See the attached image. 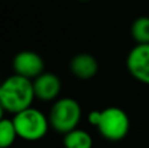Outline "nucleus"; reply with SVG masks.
I'll use <instances>...</instances> for the list:
<instances>
[{
    "label": "nucleus",
    "instance_id": "1",
    "mask_svg": "<svg viewBox=\"0 0 149 148\" xmlns=\"http://www.w3.org/2000/svg\"><path fill=\"white\" fill-rule=\"evenodd\" d=\"M36 97L31 79L21 75H12L0 85V108L12 114L22 112L31 106Z\"/></svg>",
    "mask_w": 149,
    "mask_h": 148
},
{
    "label": "nucleus",
    "instance_id": "2",
    "mask_svg": "<svg viewBox=\"0 0 149 148\" xmlns=\"http://www.w3.org/2000/svg\"><path fill=\"white\" fill-rule=\"evenodd\" d=\"M88 118L89 122L98 128L101 135L111 142H119L124 139L131 126L127 113L116 106L92 112Z\"/></svg>",
    "mask_w": 149,
    "mask_h": 148
},
{
    "label": "nucleus",
    "instance_id": "3",
    "mask_svg": "<svg viewBox=\"0 0 149 148\" xmlns=\"http://www.w3.org/2000/svg\"><path fill=\"white\" fill-rule=\"evenodd\" d=\"M17 130L18 138L28 142L41 140L49 131L50 119L38 109L28 108L22 112L15 114L12 118Z\"/></svg>",
    "mask_w": 149,
    "mask_h": 148
},
{
    "label": "nucleus",
    "instance_id": "4",
    "mask_svg": "<svg viewBox=\"0 0 149 148\" xmlns=\"http://www.w3.org/2000/svg\"><path fill=\"white\" fill-rule=\"evenodd\" d=\"M50 125L55 131L67 134L77 128L81 119V106L73 98H59L50 110Z\"/></svg>",
    "mask_w": 149,
    "mask_h": 148
},
{
    "label": "nucleus",
    "instance_id": "5",
    "mask_svg": "<svg viewBox=\"0 0 149 148\" xmlns=\"http://www.w3.org/2000/svg\"><path fill=\"white\" fill-rule=\"evenodd\" d=\"M127 68L132 77L149 85V43H137L130 51Z\"/></svg>",
    "mask_w": 149,
    "mask_h": 148
},
{
    "label": "nucleus",
    "instance_id": "6",
    "mask_svg": "<svg viewBox=\"0 0 149 148\" xmlns=\"http://www.w3.org/2000/svg\"><path fill=\"white\" fill-rule=\"evenodd\" d=\"M13 70L17 75L34 80L45 72V62L36 51H20L13 59Z\"/></svg>",
    "mask_w": 149,
    "mask_h": 148
},
{
    "label": "nucleus",
    "instance_id": "7",
    "mask_svg": "<svg viewBox=\"0 0 149 148\" xmlns=\"http://www.w3.org/2000/svg\"><path fill=\"white\" fill-rule=\"evenodd\" d=\"M36 97L42 101H52L62 91V81L55 73L43 72L33 80Z\"/></svg>",
    "mask_w": 149,
    "mask_h": 148
},
{
    "label": "nucleus",
    "instance_id": "8",
    "mask_svg": "<svg viewBox=\"0 0 149 148\" xmlns=\"http://www.w3.org/2000/svg\"><path fill=\"white\" fill-rule=\"evenodd\" d=\"M70 70L77 79L89 80L97 75L98 62L93 55L88 54V52H81L72 58L70 63Z\"/></svg>",
    "mask_w": 149,
    "mask_h": 148
},
{
    "label": "nucleus",
    "instance_id": "9",
    "mask_svg": "<svg viewBox=\"0 0 149 148\" xmlns=\"http://www.w3.org/2000/svg\"><path fill=\"white\" fill-rule=\"evenodd\" d=\"M63 144L65 148H92L93 138L85 130L74 128L70 133L64 134Z\"/></svg>",
    "mask_w": 149,
    "mask_h": 148
},
{
    "label": "nucleus",
    "instance_id": "10",
    "mask_svg": "<svg viewBox=\"0 0 149 148\" xmlns=\"http://www.w3.org/2000/svg\"><path fill=\"white\" fill-rule=\"evenodd\" d=\"M17 138H18V134H17V130H16L13 119L3 118L0 121V147L1 148L10 147Z\"/></svg>",
    "mask_w": 149,
    "mask_h": 148
},
{
    "label": "nucleus",
    "instance_id": "11",
    "mask_svg": "<svg viewBox=\"0 0 149 148\" xmlns=\"http://www.w3.org/2000/svg\"><path fill=\"white\" fill-rule=\"evenodd\" d=\"M131 34L137 43H149V17L136 18L131 26Z\"/></svg>",
    "mask_w": 149,
    "mask_h": 148
},
{
    "label": "nucleus",
    "instance_id": "12",
    "mask_svg": "<svg viewBox=\"0 0 149 148\" xmlns=\"http://www.w3.org/2000/svg\"><path fill=\"white\" fill-rule=\"evenodd\" d=\"M81 1H88V0H81Z\"/></svg>",
    "mask_w": 149,
    "mask_h": 148
}]
</instances>
